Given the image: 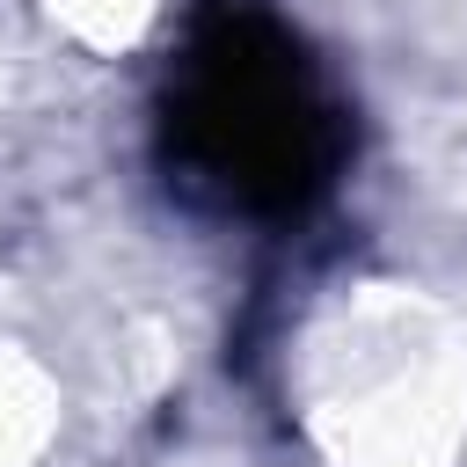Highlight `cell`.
<instances>
[{"mask_svg":"<svg viewBox=\"0 0 467 467\" xmlns=\"http://www.w3.org/2000/svg\"><path fill=\"white\" fill-rule=\"evenodd\" d=\"M36 438H44V387L29 365L0 358V467H15Z\"/></svg>","mask_w":467,"mask_h":467,"instance_id":"obj_1","label":"cell"}]
</instances>
